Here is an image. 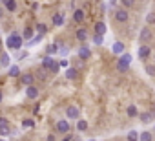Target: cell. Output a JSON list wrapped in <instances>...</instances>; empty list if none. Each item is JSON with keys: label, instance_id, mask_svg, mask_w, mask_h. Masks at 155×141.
I'll return each mask as SVG.
<instances>
[{"label": "cell", "instance_id": "7", "mask_svg": "<svg viewBox=\"0 0 155 141\" xmlns=\"http://www.w3.org/2000/svg\"><path fill=\"white\" fill-rule=\"evenodd\" d=\"M90 57H91V50L88 46H81L79 48V59L81 60H88Z\"/></svg>", "mask_w": 155, "mask_h": 141}, {"label": "cell", "instance_id": "3", "mask_svg": "<svg viewBox=\"0 0 155 141\" xmlns=\"http://www.w3.org/2000/svg\"><path fill=\"white\" fill-rule=\"evenodd\" d=\"M130 15H128V9L126 8H117L115 9V20L117 22H128Z\"/></svg>", "mask_w": 155, "mask_h": 141}, {"label": "cell", "instance_id": "41", "mask_svg": "<svg viewBox=\"0 0 155 141\" xmlns=\"http://www.w3.org/2000/svg\"><path fill=\"white\" fill-rule=\"evenodd\" d=\"M88 141H95V139H88Z\"/></svg>", "mask_w": 155, "mask_h": 141}, {"label": "cell", "instance_id": "43", "mask_svg": "<svg viewBox=\"0 0 155 141\" xmlns=\"http://www.w3.org/2000/svg\"><path fill=\"white\" fill-rule=\"evenodd\" d=\"M0 4H2V0H0Z\"/></svg>", "mask_w": 155, "mask_h": 141}, {"label": "cell", "instance_id": "24", "mask_svg": "<svg viewBox=\"0 0 155 141\" xmlns=\"http://www.w3.org/2000/svg\"><path fill=\"white\" fill-rule=\"evenodd\" d=\"M77 130H81V132L88 130V121H84V119H79V121H77Z\"/></svg>", "mask_w": 155, "mask_h": 141}, {"label": "cell", "instance_id": "27", "mask_svg": "<svg viewBox=\"0 0 155 141\" xmlns=\"http://www.w3.org/2000/svg\"><path fill=\"white\" fill-rule=\"evenodd\" d=\"M35 29L40 33V35H44V33H48V26L46 24H42V22H38L37 26H35Z\"/></svg>", "mask_w": 155, "mask_h": 141}, {"label": "cell", "instance_id": "9", "mask_svg": "<svg viewBox=\"0 0 155 141\" xmlns=\"http://www.w3.org/2000/svg\"><path fill=\"white\" fill-rule=\"evenodd\" d=\"M88 37H90V33H88V29H84V28H79V29H77V33H75V39L81 40V42L88 40Z\"/></svg>", "mask_w": 155, "mask_h": 141}, {"label": "cell", "instance_id": "42", "mask_svg": "<svg viewBox=\"0 0 155 141\" xmlns=\"http://www.w3.org/2000/svg\"><path fill=\"white\" fill-rule=\"evenodd\" d=\"M0 141H6V139H0Z\"/></svg>", "mask_w": 155, "mask_h": 141}, {"label": "cell", "instance_id": "15", "mask_svg": "<svg viewBox=\"0 0 155 141\" xmlns=\"http://www.w3.org/2000/svg\"><path fill=\"white\" fill-rule=\"evenodd\" d=\"M111 53H113V55H122V53H124V44H122V42H115V44L111 46Z\"/></svg>", "mask_w": 155, "mask_h": 141}, {"label": "cell", "instance_id": "5", "mask_svg": "<svg viewBox=\"0 0 155 141\" xmlns=\"http://www.w3.org/2000/svg\"><path fill=\"white\" fill-rule=\"evenodd\" d=\"M66 117L68 119H79V108H77L75 105H69L66 108Z\"/></svg>", "mask_w": 155, "mask_h": 141}, {"label": "cell", "instance_id": "26", "mask_svg": "<svg viewBox=\"0 0 155 141\" xmlns=\"http://www.w3.org/2000/svg\"><path fill=\"white\" fill-rule=\"evenodd\" d=\"M9 75L11 77H18L20 75V68L18 66H9Z\"/></svg>", "mask_w": 155, "mask_h": 141}, {"label": "cell", "instance_id": "16", "mask_svg": "<svg viewBox=\"0 0 155 141\" xmlns=\"http://www.w3.org/2000/svg\"><path fill=\"white\" fill-rule=\"evenodd\" d=\"M9 64H11L9 55H8V53H0V66H2V68H8Z\"/></svg>", "mask_w": 155, "mask_h": 141}, {"label": "cell", "instance_id": "35", "mask_svg": "<svg viewBox=\"0 0 155 141\" xmlns=\"http://www.w3.org/2000/svg\"><path fill=\"white\" fill-rule=\"evenodd\" d=\"M146 20H148V22H155V15H153V13H150V15L146 17Z\"/></svg>", "mask_w": 155, "mask_h": 141}, {"label": "cell", "instance_id": "21", "mask_svg": "<svg viewBox=\"0 0 155 141\" xmlns=\"http://www.w3.org/2000/svg\"><path fill=\"white\" fill-rule=\"evenodd\" d=\"M139 141H153V136L151 132H139Z\"/></svg>", "mask_w": 155, "mask_h": 141}, {"label": "cell", "instance_id": "36", "mask_svg": "<svg viewBox=\"0 0 155 141\" xmlns=\"http://www.w3.org/2000/svg\"><path fill=\"white\" fill-rule=\"evenodd\" d=\"M58 64H60V66H68V60H66V59H62V60H58Z\"/></svg>", "mask_w": 155, "mask_h": 141}, {"label": "cell", "instance_id": "31", "mask_svg": "<svg viewBox=\"0 0 155 141\" xmlns=\"http://www.w3.org/2000/svg\"><path fill=\"white\" fill-rule=\"evenodd\" d=\"M93 42H95L97 46H99V44H102V42H104V35H97V33H95V37H93Z\"/></svg>", "mask_w": 155, "mask_h": 141}, {"label": "cell", "instance_id": "19", "mask_svg": "<svg viewBox=\"0 0 155 141\" xmlns=\"http://www.w3.org/2000/svg\"><path fill=\"white\" fill-rule=\"evenodd\" d=\"M77 75H79V72H77L75 68H68V70H66V77H68L69 81H75Z\"/></svg>", "mask_w": 155, "mask_h": 141}, {"label": "cell", "instance_id": "4", "mask_svg": "<svg viewBox=\"0 0 155 141\" xmlns=\"http://www.w3.org/2000/svg\"><path fill=\"white\" fill-rule=\"evenodd\" d=\"M11 134V125H9V121L8 119H4V117H0V136H9Z\"/></svg>", "mask_w": 155, "mask_h": 141}, {"label": "cell", "instance_id": "14", "mask_svg": "<svg viewBox=\"0 0 155 141\" xmlns=\"http://www.w3.org/2000/svg\"><path fill=\"white\" fill-rule=\"evenodd\" d=\"M2 4L6 6V9H8L9 13L17 11V0H2Z\"/></svg>", "mask_w": 155, "mask_h": 141}, {"label": "cell", "instance_id": "39", "mask_svg": "<svg viewBox=\"0 0 155 141\" xmlns=\"http://www.w3.org/2000/svg\"><path fill=\"white\" fill-rule=\"evenodd\" d=\"M0 103H2V92H0Z\"/></svg>", "mask_w": 155, "mask_h": 141}, {"label": "cell", "instance_id": "12", "mask_svg": "<svg viewBox=\"0 0 155 141\" xmlns=\"http://www.w3.org/2000/svg\"><path fill=\"white\" fill-rule=\"evenodd\" d=\"M26 95H28L29 99H37V97H38V88H37V86H33V84L26 86Z\"/></svg>", "mask_w": 155, "mask_h": 141}, {"label": "cell", "instance_id": "11", "mask_svg": "<svg viewBox=\"0 0 155 141\" xmlns=\"http://www.w3.org/2000/svg\"><path fill=\"white\" fill-rule=\"evenodd\" d=\"M150 55H151V50H150V46H148V44L139 46V57H140V59H148Z\"/></svg>", "mask_w": 155, "mask_h": 141}, {"label": "cell", "instance_id": "40", "mask_svg": "<svg viewBox=\"0 0 155 141\" xmlns=\"http://www.w3.org/2000/svg\"><path fill=\"white\" fill-rule=\"evenodd\" d=\"M0 53H2V46H0Z\"/></svg>", "mask_w": 155, "mask_h": 141}, {"label": "cell", "instance_id": "20", "mask_svg": "<svg viewBox=\"0 0 155 141\" xmlns=\"http://www.w3.org/2000/svg\"><path fill=\"white\" fill-rule=\"evenodd\" d=\"M64 20H66V19H64L62 13H55V15H53V24H55V26H62Z\"/></svg>", "mask_w": 155, "mask_h": 141}, {"label": "cell", "instance_id": "18", "mask_svg": "<svg viewBox=\"0 0 155 141\" xmlns=\"http://www.w3.org/2000/svg\"><path fill=\"white\" fill-rule=\"evenodd\" d=\"M153 117H155L153 112H144V114H140V121H142V123H151Z\"/></svg>", "mask_w": 155, "mask_h": 141}, {"label": "cell", "instance_id": "2", "mask_svg": "<svg viewBox=\"0 0 155 141\" xmlns=\"http://www.w3.org/2000/svg\"><path fill=\"white\" fill-rule=\"evenodd\" d=\"M130 64H131V55L130 53L119 55V60H117V70L119 72H126V70L130 68Z\"/></svg>", "mask_w": 155, "mask_h": 141}, {"label": "cell", "instance_id": "38", "mask_svg": "<svg viewBox=\"0 0 155 141\" xmlns=\"http://www.w3.org/2000/svg\"><path fill=\"white\" fill-rule=\"evenodd\" d=\"M69 139H71V137H69V136H66V137H64L62 141H69Z\"/></svg>", "mask_w": 155, "mask_h": 141}, {"label": "cell", "instance_id": "22", "mask_svg": "<svg viewBox=\"0 0 155 141\" xmlns=\"http://www.w3.org/2000/svg\"><path fill=\"white\" fill-rule=\"evenodd\" d=\"M33 37H35V29L26 28V29H24V33H22V39H24V40H29V39H33Z\"/></svg>", "mask_w": 155, "mask_h": 141}, {"label": "cell", "instance_id": "17", "mask_svg": "<svg viewBox=\"0 0 155 141\" xmlns=\"http://www.w3.org/2000/svg\"><path fill=\"white\" fill-rule=\"evenodd\" d=\"M106 29H108V28H106V24H104L102 20L95 24V33H97V35H104V33H106Z\"/></svg>", "mask_w": 155, "mask_h": 141}, {"label": "cell", "instance_id": "28", "mask_svg": "<svg viewBox=\"0 0 155 141\" xmlns=\"http://www.w3.org/2000/svg\"><path fill=\"white\" fill-rule=\"evenodd\" d=\"M128 141H139V132L137 130H130L128 132Z\"/></svg>", "mask_w": 155, "mask_h": 141}, {"label": "cell", "instance_id": "25", "mask_svg": "<svg viewBox=\"0 0 155 141\" xmlns=\"http://www.w3.org/2000/svg\"><path fill=\"white\" fill-rule=\"evenodd\" d=\"M126 112H128V115H130V117H135V115H139V110H137V106H135V105H130Z\"/></svg>", "mask_w": 155, "mask_h": 141}, {"label": "cell", "instance_id": "10", "mask_svg": "<svg viewBox=\"0 0 155 141\" xmlns=\"http://www.w3.org/2000/svg\"><path fill=\"white\" fill-rule=\"evenodd\" d=\"M139 39H140V42H142V44H146V42L151 39V31H150V28H142V29H140Z\"/></svg>", "mask_w": 155, "mask_h": 141}, {"label": "cell", "instance_id": "23", "mask_svg": "<svg viewBox=\"0 0 155 141\" xmlns=\"http://www.w3.org/2000/svg\"><path fill=\"white\" fill-rule=\"evenodd\" d=\"M33 81H35V75H31V74H26V75H22V83H24L26 86L33 84Z\"/></svg>", "mask_w": 155, "mask_h": 141}, {"label": "cell", "instance_id": "32", "mask_svg": "<svg viewBox=\"0 0 155 141\" xmlns=\"http://www.w3.org/2000/svg\"><path fill=\"white\" fill-rule=\"evenodd\" d=\"M33 125H35L33 119H24V121H22V126H24V128H33Z\"/></svg>", "mask_w": 155, "mask_h": 141}, {"label": "cell", "instance_id": "37", "mask_svg": "<svg viewBox=\"0 0 155 141\" xmlns=\"http://www.w3.org/2000/svg\"><path fill=\"white\" fill-rule=\"evenodd\" d=\"M110 4L111 6H117V0H110Z\"/></svg>", "mask_w": 155, "mask_h": 141}, {"label": "cell", "instance_id": "13", "mask_svg": "<svg viewBox=\"0 0 155 141\" xmlns=\"http://www.w3.org/2000/svg\"><path fill=\"white\" fill-rule=\"evenodd\" d=\"M84 17H86V15H84V9H81V8H77V9L73 11V20H75L77 24H81V22L84 20Z\"/></svg>", "mask_w": 155, "mask_h": 141}, {"label": "cell", "instance_id": "8", "mask_svg": "<svg viewBox=\"0 0 155 141\" xmlns=\"http://www.w3.org/2000/svg\"><path fill=\"white\" fill-rule=\"evenodd\" d=\"M55 62H57V60H55V59H53L51 55H46V57L42 59V68H44V70H48V72H49V70L53 68V64H55Z\"/></svg>", "mask_w": 155, "mask_h": 141}, {"label": "cell", "instance_id": "29", "mask_svg": "<svg viewBox=\"0 0 155 141\" xmlns=\"http://www.w3.org/2000/svg\"><path fill=\"white\" fill-rule=\"evenodd\" d=\"M146 74L150 77H155V66L153 64H146Z\"/></svg>", "mask_w": 155, "mask_h": 141}, {"label": "cell", "instance_id": "6", "mask_svg": "<svg viewBox=\"0 0 155 141\" xmlns=\"http://www.w3.org/2000/svg\"><path fill=\"white\" fill-rule=\"evenodd\" d=\"M57 130H58L60 134H68V132H69V123H68V119H58V121H57Z\"/></svg>", "mask_w": 155, "mask_h": 141}, {"label": "cell", "instance_id": "1", "mask_svg": "<svg viewBox=\"0 0 155 141\" xmlns=\"http://www.w3.org/2000/svg\"><path fill=\"white\" fill-rule=\"evenodd\" d=\"M22 44H24V39H22V35L11 33V35L6 39V46H8L9 50H15V51H18V50L22 48Z\"/></svg>", "mask_w": 155, "mask_h": 141}, {"label": "cell", "instance_id": "34", "mask_svg": "<svg viewBox=\"0 0 155 141\" xmlns=\"http://www.w3.org/2000/svg\"><path fill=\"white\" fill-rule=\"evenodd\" d=\"M58 70H60V64H58V60H57V62L53 64V68L49 70V72H51V74H58Z\"/></svg>", "mask_w": 155, "mask_h": 141}, {"label": "cell", "instance_id": "30", "mask_svg": "<svg viewBox=\"0 0 155 141\" xmlns=\"http://www.w3.org/2000/svg\"><path fill=\"white\" fill-rule=\"evenodd\" d=\"M119 2L122 4V8H126V9H128V8H131V6L135 4V0H119Z\"/></svg>", "mask_w": 155, "mask_h": 141}, {"label": "cell", "instance_id": "33", "mask_svg": "<svg viewBox=\"0 0 155 141\" xmlns=\"http://www.w3.org/2000/svg\"><path fill=\"white\" fill-rule=\"evenodd\" d=\"M57 51H58L57 44H49V46H48V53H49V55H53V53H57Z\"/></svg>", "mask_w": 155, "mask_h": 141}]
</instances>
